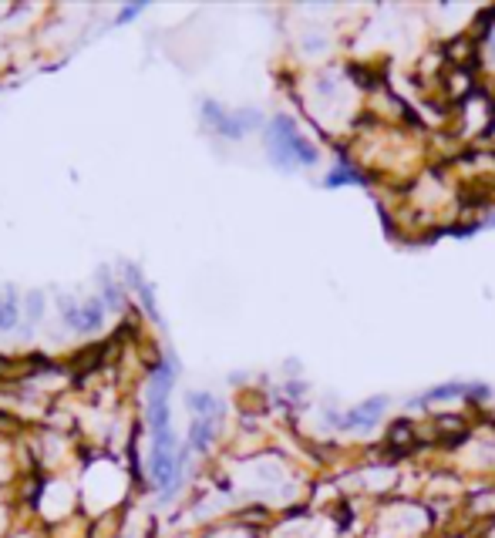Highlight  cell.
<instances>
[{"instance_id": "11", "label": "cell", "mask_w": 495, "mask_h": 538, "mask_svg": "<svg viewBox=\"0 0 495 538\" xmlns=\"http://www.w3.org/2000/svg\"><path fill=\"white\" fill-rule=\"evenodd\" d=\"M142 7H145V4H135V7H125L122 14H118V24H125V20H132V17H139V14H142Z\"/></svg>"}, {"instance_id": "5", "label": "cell", "mask_w": 495, "mask_h": 538, "mask_svg": "<svg viewBox=\"0 0 495 538\" xmlns=\"http://www.w3.org/2000/svg\"><path fill=\"white\" fill-rule=\"evenodd\" d=\"M213 428H216V417H196L192 421V447L196 451H206L209 447V441H213Z\"/></svg>"}, {"instance_id": "8", "label": "cell", "mask_w": 495, "mask_h": 538, "mask_svg": "<svg viewBox=\"0 0 495 538\" xmlns=\"http://www.w3.org/2000/svg\"><path fill=\"white\" fill-rule=\"evenodd\" d=\"M387 441H391L394 447L411 444V424H408V421H398V424L391 428V434H387Z\"/></svg>"}, {"instance_id": "2", "label": "cell", "mask_w": 495, "mask_h": 538, "mask_svg": "<svg viewBox=\"0 0 495 538\" xmlns=\"http://www.w3.org/2000/svg\"><path fill=\"white\" fill-rule=\"evenodd\" d=\"M101 316H105L101 300H92V303H84V307L64 303V323L75 326V330H98V326H101Z\"/></svg>"}, {"instance_id": "4", "label": "cell", "mask_w": 495, "mask_h": 538, "mask_svg": "<svg viewBox=\"0 0 495 538\" xmlns=\"http://www.w3.org/2000/svg\"><path fill=\"white\" fill-rule=\"evenodd\" d=\"M381 407H384V400L381 397L361 404L357 411H351V414L344 417V428H371L374 421H377V414H381Z\"/></svg>"}, {"instance_id": "3", "label": "cell", "mask_w": 495, "mask_h": 538, "mask_svg": "<svg viewBox=\"0 0 495 538\" xmlns=\"http://www.w3.org/2000/svg\"><path fill=\"white\" fill-rule=\"evenodd\" d=\"M179 475V458H175V447H152V478L158 488L169 492L172 481Z\"/></svg>"}, {"instance_id": "1", "label": "cell", "mask_w": 495, "mask_h": 538, "mask_svg": "<svg viewBox=\"0 0 495 538\" xmlns=\"http://www.w3.org/2000/svg\"><path fill=\"white\" fill-rule=\"evenodd\" d=\"M270 155L277 158L280 165H294V162H313L317 148L307 139L296 135V128L290 118H277L270 124Z\"/></svg>"}, {"instance_id": "7", "label": "cell", "mask_w": 495, "mask_h": 538, "mask_svg": "<svg viewBox=\"0 0 495 538\" xmlns=\"http://www.w3.org/2000/svg\"><path fill=\"white\" fill-rule=\"evenodd\" d=\"M462 394H482V390H479V387L451 384V387H438V390H432L428 397H432V400H445V397H462Z\"/></svg>"}, {"instance_id": "9", "label": "cell", "mask_w": 495, "mask_h": 538, "mask_svg": "<svg viewBox=\"0 0 495 538\" xmlns=\"http://www.w3.org/2000/svg\"><path fill=\"white\" fill-rule=\"evenodd\" d=\"M17 320V303L14 300H0V330H11Z\"/></svg>"}, {"instance_id": "10", "label": "cell", "mask_w": 495, "mask_h": 538, "mask_svg": "<svg viewBox=\"0 0 495 538\" xmlns=\"http://www.w3.org/2000/svg\"><path fill=\"white\" fill-rule=\"evenodd\" d=\"M357 179H361V175H357V172H351L347 165H344V169H337L334 175H327V185L334 188V185H341V182H357Z\"/></svg>"}, {"instance_id": "6", "label": "cell", "mask_w": 495, "mask_h": 538, "mask_svg": "<svg viewBox=\"0 0 495 538\" xmlns=\"http://www.w3.org/2000/svg\"><path fill=\"white\" fill-rule=\"evenodd\" d=\"M189 404H192L196 417H216V400L209 394H189Z\"/></svg>"}]
</instances>
